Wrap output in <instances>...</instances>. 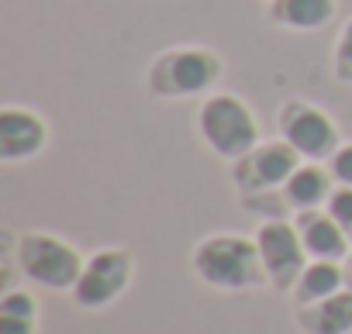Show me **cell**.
I'll list each match as a JSON object with an SVG mask.
<instances>
[{
    "mask_svg": "<svg viewBox=\"0 0 352 334\" xmlns=\"http://www.w3.org/2000/svg\"><path fill=\"white\" fill-rule=\"evenodd\" d=\"M190 265L201 283L221 293H245L270 283L256 238L235 235V231H218V235L201 238L190 255Z\"/></svg>",
    "mask_w": 352,
    "mask_h": 334,
    "instance_id": "cell-1",
    "label": "cell"
},
{
    "mask_svg": "<svg viewBox=\"0 0 352 334\" xmlns=\"http://www.w3.org/2000/svg\"><path fill=\"white\" fill-rule=\"evenodd\" d=\"M225 76V62L208 45H173L152 56L145 86L155 100H190L208 97Z\"/></svg>",
    "mask_w": 352,
    "mask_h": 334,
    "instance_id": "cell-2",
    "label": "cell"
},
{
    "mask_svg": "<svg viewBox=\"0 0 352 334\" xmlns=\"http://www.w3.org/2000/svg\"><path fill=\"white\" fill-rule=\"evenodd\" d=\"M197 134L225 162H239L242 155H249L263 141L256 110L242 97H235L228 90H214V93H208L201 100V107H197Z\"/></svg>",
    "mask_w": 352,
    "mask_h": 334,
    "instance_id": "cell-3",
    "label": "cell"
},
{
    "mask_svg": "<svg viewBox=\"0 0 352 334\" xmlns=\"http://www.w3.org/2000/svg\"><path fill=\"white\" fill-rule=\"evenodd\" d=\"M14 259L28 283L45 289H66V293H73L87 262L76 245H69L52 231H25L14 245Z\"/></svg>",
    "mask_w": 352,
    "mask_h": 334,
    "instance_id": "cell-4",
    "label": "cell"
},
{
    "mask_svg": "<svg viewBox=\"0 0 352 334\" xmlns=\"http://www.w3.org/2000/svg\"><path fill=\"white\" fill-rule=\"evenodd\" d=\"M300 152L283 141V138H273V141H259L249 155H242L239 162H232V183H235V193L242 200L249 197H259V193H276L283 190V183L294 176V169L300 165Z\"/></svg>",
    "mask_w": 352,
    "mask_h": 334,
    "instance_id": "cell-5",
    "label": "cell"
},
{
    "mask_svg": "<svg viewBox=\"0 0 352 334\" xmlns=\"http://www.w3.org/2000/svg\"><path fill=\"white\" fill-rule=\"evenodd\" d=\"M276 131L300 152L304 162H328L342 145L338 124L307 100H283L276 114Z\"/></svg>",
    "mask_w": 352,
    "mask_h": 334,
    "instance_id": "cell-6",
    "label": "cell"
},
{
    "mask_svg": "<svg viewBox=\"0 0 352 334\" xmlns=\"http://www.w3.org/2000/svg\"><path fill=\"white\" fill-rule=\"evenodd\" d=\"M131 276H135V259L128 248L121 245L97 248L83 262V272L73 286V300L83 310H104L131 286Z\"/></svg>",
    "mask_w": 352,
    "mask_h": 334,
    "instance_id": "cell-7",
    "label": "cell"
},
{
    "mask_svg": "<svg viewBox=\"0 0 352 334\" xmlns=\"http://www.w3.org/2000/svg\"><path fill=\"white\" fill-rule=\"evenodd\" d=\"M252 238H256V245H259V255H263L270 286L290 293L294 283L300 279L304 265L311 262L307 252H304V241H300L297 224L287 221V217H273V221H263Z\"/></svg>",
    "mask_w": 352,
    "mask_h": 334,
    "instance_id": "cell-8",
    "label": "cell"
},
{
    "mask_svg": "<svg viewBox=\"0 0 352 334\" xmlns=\"http://www.w3.org/2000/svg\"><path fill=\"white\" fill-rule=\"evenodd\" d=\"M49 145V121L21 104L0 107V162L14 165L35 158Z\"/></svg>",
    "mask_w": 352,
    "mask_h": 334,
    "instance_id": "cell-9",
    "label": "cell"
},
{
    "mask_svg": "<svg viewBox=\"0 0 352 334\" xmlns=\"http://www.w3.org/2000/svg\"><path fill=\"white\" fill-rule=\"evenodd\" d=\"M294 224L300 231L307 259H324V262H345L352 252L349 235L338 228V221L321 207V211H300L294 214Z\"/></svg>",
    "mask_w": 352,
    "mask_h": 334,
    "instance_id": "cell-10",
    "label": "cell"
},
{
    "mask_svg": "<svg viewBox=\"0 0 352 334\" xmlns=\"http://www.w3.org/2000/svg\"><path fill=\"white\" fill-rule=\"evenodd\" d=\"M294 320H297L300 334H352V286H345L318 303L297 307Z\"/></svg>",
    "mask_w": 352,
    "mask_h": 334,
    "instance_id": "cell-11",
    "label": "cell"
},
{
    "mask_svg": "<svg viewBox=\"0 0 352 334\" xmlns=\"http://www.w3.org/2000/svg\"><path fill=\"white\" fill-rule=\"evenodd\" d=\"M335 14H338V0H270L266 4V18L276 28L300 32V35L328 28Z\"/></svg>",
    "mask_w": 352,
    "mask_h": 334,
    "instance_id": "cell-12",
    "label": "cell"
},
{
    "mask_svg": "<svg viewBox=\"0 0 352 334\" xmlns=\"http://www.w3.org/2000/svg\"><path fill=\"white\" fill-rule=\"evenodd\" d=\"M331 173H328V165L324 162H300L294 176L283 183V200L294 214L300 211H321L331 197Z\"/></svg>",
    "mask_w": 352,
    "mask_h": 334,
    "instance_id": "cell-13",
    "label": "cell"
},
{
    "mask_svg": "<svg viewBox=\"0 0 352 334\" xmlns=\"http://www.w3.org/2000/svg\"><path fill=\"white\" fill-rule=\"evenodd\" d=\"M345 283H349V279H345L342 262L311 259V262L304 265L300 279L294 283L290 296H294V303H297V307H307V303H318V300H324V296H331V293L345 289Z\"/></svg>",
    "mask_w": 352,
    "mask_h": 334,
    "instance_id": "cell-14",
    "label": "cell"
},
{
    "mask_svg": "<svg viewBox=\"0 0 352 334\" xmlns=\"http://www.w3.org/2000/svg\"><path fill=\"white\" fill-rule=\"evenodd\" d=\"M0 334H38V300L28 289H4V296H0Z\"/></svg>",
    "mask_w": 352,
    "mask_h": 334,
    "instance_id": "cell-15",
    "label": "cell"
},
{
    "mask_svg": "<svg viewBox=\"0 0 352 334\" xmlns=\"http://www.w3.org/2000/svg\"><path fill=\"white\" fill-rule=\"evenodd\" d=\"M331 76L342 86H352V18L342 25L335 52H331Z\"/></svg>",
    "mask_w": 352,
    "mask_h": 334,
    "instance_id": "cell-16",
    "label": "cell"
},
{
    "mask_svg": "<svg viewBox=\"0 0 352 334\" xmlns=\"http://www.w3.org/2000/svg\"><path fill=\"white\" fill-rule=\"evenodd\" d=\"M324 211L338 221V228L352 241V187H335L331 197H328V204H324Z\"/></svg>",
    "mask_w": 352,
    "mask_h": 334,
    "instance_id": "cell-17",
    "label": "cell"
},
{
    "mask_svg": "<svg viewBox=\"0 0 352 334\" xmlns=\"http://www.w3.org/2000/svg\"><path fill=\"white\" fill-rule=\"evenodd\" d=\"M324 165H328L335 187H352V141H342L338 152H335Z\"/></svg>",
    "mask_w": 352,
    "mask_h": 334,
    "instance_id": "cell-18",
    "label": "cell"
},
{
    "mask_svg": "<svg viewBox=\"0 0 352 334\" xmlns=\"http://www.w3.org/2000/svg\"><path fill=\"white\" fill-rule=\"evenodd\" d=\"M345 279H349V286H352V252H349V259H345Z\"/></svg>",
    "mask_w": 352,
    "mask_h": 334,
    "instance_id": "cell-19",
    "label": "cell"
}]
</instances>
